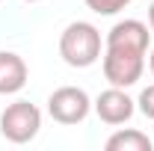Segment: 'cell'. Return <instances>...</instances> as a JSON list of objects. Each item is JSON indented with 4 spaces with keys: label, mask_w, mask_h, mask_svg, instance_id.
Wrapping results in <instances>:
<instances>
[{
    "label": "cell",
    "mask_w": 154,
    "mask_h": 151,
    "mask_svg": "<svg viewBox=\"0 0 154 151\" xmlns=\"http://www.w3.org/2000/svg\"><path fill=\"white\" fill-rule=\"evenodd\" d=\"M59 57L71 68H89L101 59V33L89 21H71L59 36Z\"/></svg>",
    "instance_id": "6da1fadb"
},
{
    "label": "cell",
    "mask_w": 154,
    "mask_h": 151,
    "mask_svg": "<svg viewBox=\"0 0 154 151\" xmlns=\"http://www.w3.org/2000/svg\"><path fill=\"white\" fill-rule=\"evenodd\" d=\"M89 107H92L89 95L77 86H59L48 98V113L59 125H80L89 116Z\"/></svg>",
    "instance_id": "3957f363"
},
{
    "label": "cell",
    "mask_w": 154,
    "mask_h": 151,
    "mask_svg": "<svg viewBox=\"0 0 154 151\" xmlns=\"http://www.w3.org/2000/svg\"><path fill=\"white\" fill-rule=\"evenodd\" d=\"M104 148L107 151H151V139L139 131H116Z\"/></svg>",
    "instance_id": "ba28073f"
},
{
    "label": "cell",
    "mask_w": 154,
    "mask_h": 151,
    "mask_svg": "<svg viewBox=\"0 0 154 151\" xmlns=\"http://www.w3.org/2000/svg\"><path fill=\"white\" fill-rule=\"evenodd\" d=\"M148 27H151V33H154V3L148 6Z\"/></svg>",
    "instance_id": "8fae6325"
},
{
    "label": "cell",
    "mask_w": 154,
    "mask_h": 151,
    "mask_svg": "<svg viewBox=\"0 0 154 151\" xmlns=\"http://www.w3.org/2000/svg\"><path fill=\"white\" fill-rule=\"evenodd\" d=\"M148 68H151V74H154V48L148 51Z\"/></svg>",
    "instance_id": "7c38bea8"
},
{
    "label": "cell",
    "mask_w": 154,
    "mask_h": 151,
    "mask_svg": "<svg viewBox=\"0 0 154 151\" xmlns=\"http://www.w3.org/2000/svg\"><path fill=\"white\" fill-rule=\"evenodd\" d=\"M27 62L12 54V51H0V95H15L27 86Z\"/></svg>",
    "instance_id": "52a82bcc"
},
{
    "label": "cell",
    "mask_w": 154,
    "mask_h": 151,
    "mask_svg": "<svg viewBox=\"0 0 154 151\" xmlns=\"http://www.w3.org/2000/svg\"><path fill=\"white\" fill-rule=\"evenodd\" d=\"M134 110H136V101L119 86H110L95 101V113L104 125H125V122H131Z\"/></svg>",
    "instance_id": "8992f818"
},
{
    "label": "cell",
    "mask_w": 154,
    "mask_h": 151,
    "mask_svg": "<svg viewBox=\"0 0 154 151\" xmlns=\"http://www.w3.org/2000/svg\"><path fill=\"white\" fill-rule=\"evenodd\" d=\"M38 128H42V113L30 101H15L0 113V133L15 145H24V142L36 139Z\"/></svg>",
    "instance_id": "7a4b0ae2"
},
{
    "label": "cell",
    "mask_w": 154,
    "mask_h": 151,
    "mask_svg": "<svg viewBox=\"0 0 154 151\" xmlns=\"http://www.w3.org/2000/svg\"><path fill=\"white\" fill-rule=\"evenodd\" d=\"M128 3H134V0H86V6L98 12V15H116L119 9H125Z\"/></svg>",
    "instance_id": "9c48e42d"
},
{
    "label": "cell",
    "mask_w": 154,
    "mask_h": 151,
    "mask_svg": "<svg viewBox=\"0 0 154 151\" xmlns=\"http://www.w3.org/2000/svg\"><path fill=\"white\" fill-rule=\"evenodd\" d=\"M145 71V54H131V51H104V77L110 80V86L128 89Z\"/></svg>",
    "instance_id": "277c9868"
},
{
    "label": "cell",
    "mask_w": 154,
    "mask_h": 151,
    "mask_svg": "<svg viewBox=\"0 0 154 151\" xmlns=\"http://www.w3.org/2000/svg\"><path fill=\"white\" fill-rule=\"evenodd\" d=\"M139 110H142V116L145 119H151L154 122V86H148V89H142V95H139Z\"/></svg>",
    "instance_id": "30bf717a"
},
{
    "label": "cell",
    "mask_w": 154,
    "mask_h": 151,
    "mask_svg": "<svg viewBox=\"0 0 154 151\" xmlns=\"http://www.w3.org/2000/svg\"><path fill=\"white\" fill-rule=\"evenodd\" d=\"M148 42H151V27L142 21L125 18L113 24V30L107 33V48L113 51H131V54H148Z\"/></svg>",
    "instance_id": "5b68a950"
},
{
    "label": "cell",
    "mask_w": 154,
    "mask_h": 151,
    "mask_svg": "<svg viewBox=\"0 0 154 151\" xmlns=\"http://www.w3.org/2000/svg\"><path fill=\"white\" fill-rule=\"evenodd\" d=\"M27 3H38V0H27Z\"/></svg>",
    "instance_id": "4fadbf2b"
}]
</instances>
